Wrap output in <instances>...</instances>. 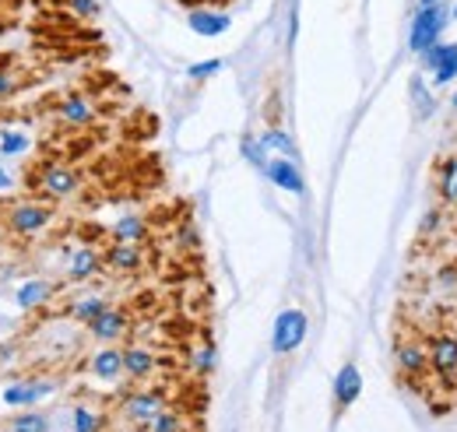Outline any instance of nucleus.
<instances>
[{
	"label": "nucleus",
	"instance_id": "2",
	"mask_svg": "<svg viewBox=\"0 0 457 432\" xmlns=\"http://www.w3.org/2000/svg\"><path fill=\"white\" fill-rule=\"evenodd\" d=\"M4 225L14 236H39L54 225V208L46 201H14L4 212Z\"/></svg>",
	"mask_w": 457,
	"mask_h": 432
},
{
	"label": "nucleus",
	"instance_id": "10",
	"mask_svg": "<svg viewBox=\"0 0 457 432\" xmlns=\"http://www.w3.org/2000/svg\"><path fill=\"white\" fill-rule=\"evenodd\" d=\"M429 370H436L444 379H457V334H436L429 345Z\"/></svg>",
	"mask_w": 457,
	"mask_h": 432
},
{
	"label": "nucleus",
	"instance_id": "24",
	"mask_svg": "<svg viewBox=\"0 0 457 432\" xmlns=\"http://www.w3.org/2000/svg\"><path fill=\"white\" fill-rule=\"evenodd\" d=\"M71 429L74 432H96V429H106V415L88 408V404H78L71 408Z\"/></svg>",
	"mask_w": 457,
	"mask_h": 432
},
{
	"label": "nucleus",
	"instance_id": "9",
	"mask_svg": "<svg viewBox=\"0 0 457 432\" xmlns=\"http://www.w3.org/2000/svg\"><path fill=\"white\" fill-rule=\"evenodd\" d=\"M103 268H110L113 274H137V270L145 268V250H141V243L113 239L110 250L103 253Z\"/></svg>",
	"mask_w": 457,
	"mask_h": 432
},
{
	"label": "nucleus",
	"instance_id": "30",
	"mask_svg": "<svg viewBox=\"0 0 457 432\" xmlns=\"http://www.w3.org/2000/svg\"><path fill=\"white\" fill-rule=\"evenodd\" d=\"M183 426H187V422H183L176 411L162 408V411H159V415H155V419H152L145 429H152V432H176V429H183Z\"/></svg>",
	"mask_w": 457,
	"mask_h": 432
},
{
	"label": "nucleus",
	"instance_id": "27",
	"mask_svg": "<svg viewBox=\"0 0 457 432\" xmlns=\"http://www.w3.org/2000/svg\"><path fill=\"white\" fill-rule=\"evenodd\" d=\"M29 148H32V141H29L21 130H14V127L0 130V155H4V159H11V155L18 159V155H25Z\"/></svg>",
	"mask_w": 457,
	"mask_h": 432
},
{
	"label": "nucleus",
	"instance_id": "14",
	"mask_svg": "<svg viewBox=\"0 0 457 432\" xmlns=\"http://www.w3.org/2000/svg\"><path fill=\"white\" fill-rule=\"evenodd\" d=\"M54 295H57V285L50 278H29L25 285H18L14 303L18 310H39V306H50Z\"/></svg>",
	"mask_w": 457,
	"mask_h": 432
},
{
	"label": "nucleus",
	"instance_id": "42",
	"mask_svg": "<svg viewBox=\"0 0 457 432\" xmlns=\"http://www.w3.org/2000/svg\"><path fill=\"white\" fill-rule=\"evenodd\" d=\"M43 4H50V0H43Z\"/></svg>",
	"mask_w": 457,
	"mask_h": 432
},
{
	"label": "nucleus",
	"instance_id": "21",
	"mask_svg": "<svg viewBox=\"0 0 457 432\" xmlns=\"http://www.w3.org/2000/svg\"><path fill=\"white\" fill-rule=\"evenodd\" d=\"M257 141H261V148H264L268 155H286V159H295V141H292V134L282 130V127L264 130Z\"/></svg>",
	"mask_w": 457,
	"mask_h": 432
},
{
	"label": "nucleus",
	"instance_id": "25",
	"mask_svg": "<svg viewBox=\"0 0 457 432\" xmlns=\"http://www.w3.org/2000/svg\"><path fill=\"white\" fill-rule=\"evenodd\" d=\"M7 429H18V432H46L54 429V419L43 415V411H21L14 419H7Z\"/></svg>",
	"mask_w": 457,
	"mask_h": 432
},
{
	"label": "nucleus",
	"instance_id": "12",
	"mask_svg": "<svg viewBox=\"0 0 457 432\" xmlns=\"http://www.w3.org/2000/svg\"><path fill=\"white\" fill-rule=\"evenodd\" d=\"M88 334L99 341V345H113V341H120L123 334H127V327H130V320H127V313L123 310H116V306H106L96 320H88Z\"/></svg>",
	"mask_w": 457,
	"mask_h": 432
},
{
	"label": "nucleus",
	"instance_id": "29",
	"mask_svg": "<svg viewBox=\"0 0 457 432\" xmlns=\"http://www.w3.org/2000/svg\"><path fill=\"white\" fill-rule=\"evenodd\" d=\"M239 152H243V159H246V162L257 165V169H264V162H268V152H264V148H261V141H257V137H250V134L239 141Z\"/></svg>",
	"mask_w": 457,
	"mask_h": 432
},
{
	"label": "nucleus",
	"instance_id": "22",
	"mask_svg": "<svg viewBox=\"0 0 457 432\" xmlns=\"http://www.w3.org/2000/svg\"><path fill=\"white\" fill-rule=\"evenodd\" d=\"M436 194H440V201L457 204V155H447V159L440 162V172H436Z\"/></svg>",
	"mask_w": 457,
	"mask_h": 432
},
{
	"label": "nucleus",
	"instance_id": "34",
	"mask_svg": "<svg viewBox=\"0 0 457 432\" xmlns=\"http://www.w3.org/2000/svg\"><path fill=\"white\" fill-rule=\"evenodd\" d=\"M14 88H18L14 71H0V103H4V99H11V96H14Z\"/></svg>",
	"mask_w": 457,
	"mask_h": 432
},
{
	"label": "nucleus",
	"instance_id": "1",
	"mask_svg": "<svg viewBox=\"0 0 457 432\" xmlns=\"http://www.w3.org/2000/svg\"><path fill=\"white\" fill-rule=\"evenodd\" d=\"M447 21H451V4H447V0H440V4H433V7H415L411 29H408V50L415 56L422 54V50H429V46L444 36Z\"/></svg>",
	"mask_w": 457,
	"mask_h": 432
},
{
	"label": "nucleus",
	"instance_id": "37",
	"mask_svg": "<svg viewBox=\"0 0 457 432\" xmlns=\"http://www.w3.org/2000/svg\"><path fill=\"white\" fill-rule=\"evenodd\" d=\"M433 4H440V0H419V7H433Z\"/></svg>",
	"mask_w": 457,
	"mask_h": 432
},
{
	"label": "nucleus",
	"instance_id": "36",
	"mask_svg": "<svg viewBox=\"0 0 457 432\" xmlns=\"http://www.w3.org/2000/svg\"><path fill=\"white\" fill-rule=\"evenodd\" d=\"M11 190H14V176L0 165V194H11Z\"/></svg>",
	"mask_w": 457,
	"mask_h": 432
},
{
	"label": "nucleus",
	"instance_id": "40",
	"mask_svg": "<svg viewBox=\"0 0 457 432\" xmlns=\"http://www.w3.org/2000/svg\"><path fill=\"white\" fill-rule=\"evenodd\" d=\"M451 106H454V109H457V92H454V99H451Z\"/></svg>",
	"mask_w": 457,
	"mask_h": 432
},
{
	"label": "nucleus",
	"instance_id": "3",
	"mask_svg": "<svg viewBox=\"0 0 457 432\" xmlns=\"http://www.w3.org/2000/svg\"><path fill=\"white\" fill-rule=\"evenodd\" d=\"M310 334V317L303 310H282L275 317V327H271V352L275 355H292Z\"/></svg>",
	"mask_w": 457,
	"mask_h": 432
},
{
	"label": "nucleus",
	"instance_id": "17",
	"mask_svg": "<svg viewBox=\"0 0 457 432\" xmlns=\"http://www.w3.org/2000/svg\"><path fill=\"white\" fill-rule=\"evenodd\" d=\"M120 352H123V377L148 379L155 373V352H152V348L130 345V348H120Z\"/></svg>",
	"mask_w": 457,
	"mask_h": 432
},
{
	"label": "nucleus",
	"instance_id": "33",
	"mask_svg": "<svg viewBox=\"0 0 457 432\" xmlns=\"http://www.w3.org/2000/svg\"><path fill=\"white\" fill-rule=\"evenodd\" d=\"M440 221H444V212H440V208L426 212V218H422V225H419V236H429V232H436V228H440Z\"/></svg>",
	"mask_w": 457,
	"mask_h": 432
},
{
	"label": "nucleus",
	"instance_id": "35",
	"mask_svg": "<svg viewBox=\"0 0 457 432\" xmlns=\"http://www.w3.org/2000/svg\"><path fill=\"white\" fill-rule=\"evenodd\" d=\"M179 246H197V228L194 225H183L179 228Z\"/></svg>",
	"mask_w": 457,
	"mask_h": 432
},
{
	"label": "nucleus",
	"instance_id": "13",
	"mask_svg": "<svg viewBox=\"0 0 457 432\" xmlns=\"http://www.w3.org/2000/svg\"><path fill=\"white\" fill-rule=\"evenodd\" d=\"M359 397H362V373H359L355 362H345L342 370L335 373V408L348 411Z\"/></svg>",
	"mask_w": 457,
	"mask_h": 432
},
{
	"label": "nucleus",
	"instance_id": "5",
	"mask_svg": "<svg viewBox=\"0 0 457 432\" xmlns=\"http://www.w3.org/2000/svg\"><path fill=\"white\" fill-rule=\"evenodd\" d=\"M419 60H422V71L433 74V85H436V88L451 85L457 78V43H440V39H436L429 50L419 54Z\"/></svg>",
	"mask_w": 457,
	"mask_h": 432
},
{
	"label": "nucleus",
	"instance_id": "15",
	"mask_svg": "<svg viewBox=\"0 0 457 432\" xmlns=\"http://www.w3.org/2000/svg\"><path fill=\"white\" fill-rule=\"evenodd\" d=\"M103 270V253L99 250H92V246H74L71 253H67V278L71 281H88V278H96Z\"/></svg>",
	"mask_w": 457,
	"mask_h": 432
},
{
	"label": "nucleus",
	"instance_id": "23",
	"mask_svg": "<svg viewBox=\"0 0 457 432\" xmlns=\"http://www.w3.org/2000/svg\"><path fill=\"white\" fill-rule=\"evenodd\" d=\"M106 306H110V299H106V295H81V299H74V303H71V317H74L78 324H88V320H96Z\"/></svg>",
	"mask_w": 457,
	"mask_h": 432
},
{
	"label": "nucleus",
	"instance_id": "31",
	"mask_svg": "<svg viewBox=\"0 0 457 432\" xmlns=\"http://www.w3.org/2000/svg\"><path fill=\"white\" fill-rule=\"evenodd\" d=\"M411 99H415V109H419V116L426 120L429 112H433V99H429V92H426V85H422V78H411Z\"/></svg>",
	"mask_w": 457,
	"mask_h": 432
},
{
	"label": "nucleus",
	"instance_id": "41",
	"mask_svg": "<svg viewBox=\"0 0 457 432\" xmlns=\"http://www.w3.org/2000/svg\"><path fill=\"white\" fill-rule=\"evenodd\" d=\"M0 239H4V221H0Z\"/></svg>",
	"mask_w": 457,
	"mask_h": 432
},
{
	"label": "nucleus",
	"instance_id": "26",
	"mask_svg": "<svg viewBox=\"0 0 457 432\" xmlns=\"http://www.w3.org/2000/svg\"><path fill=\"white\" fill-rule=\"evenodd\" d=\"M215 366H219V352H215V345H201V348L190 352V370H194L197 377H212Z\"/></svg>",
	"mask_w": 457,
	"mask_h": 432
},
{
	"label": "nucleus",
	"instance_id": "20",
	"mask_svg": "<svg viewBox=\"0 0 457 432\" xmlns=\"http://www.w3.org/2000/svg\"><path fill=\"white\" fill-rule=\"evenodd\" d=\"M110 232H113V239H123V243H145L152 228H148L145 215H120Z\"/></svg>",
	"mask_w": 457,
	"mask_h": 432
},
{
	"label": "nucleus",
	"instance_id": "38",
	"mask_svg": "<svg viewBox=\"0 0 457 432\" xmlns=\"http://www.w3.org/2000/svg\"><path fill=\"white\" fill-rule=\"evenodd\" d=\"M451 21H457V4H451Z\"/></svg>",
	"mask_w": 457,
	"mask_h": 432
},
{
	"label": "nucleus",
	"instance_id": "6",
	"mask_svg": "<svg viewBox=\"0 0 457 432\" xmlns=\"http://www.w3.org/2000/svg\"><path fill=\"white\" fill-rule=\"evenodd\" d=\"M57 390V383L54 379H18V383H7L4 386V404L7 408H14V411H21V408H36L43 397H50Z\"/></svg>",
	"mask_w": 457,
	"mask_h": 432
},
{
	"label": "nucleus",
	"instance_id": "8",
	"mask_svg": "<svg viewBox=\"0 0 457 432\" xmlns=\"http://www.w3.org/2000/svg\"><path fill=\"white\" fill-rule=\"evenodd\" d=\"M278 190H286V194H303L306 190V179H303V172H299V165H295V159H286V155H268V162H264V169H261Z\"/></svg>",
	"mask_w": 457,
	"mask_h": 432
},
{
	"label": "nucleus",
	"instance_id": "28",
	"mask_svg": "<svg viewBox=\"0 0 457 432\" xmlns=\"http://www.w3.org/2000/svg\"><path fill=\"white\" fill-rule=\"evenodd\" d=\"M222 67H226V63H222L219 56H212V60L190 63V67H187V78H190V81H208V78H215V74H219Z\"/></svg>",
	"mask_w": 457,
	"mask_h": 432
},
{
	"label": "nucleus",
	"instance_id": "4",
	"mask_svg": "<svg viewBox=\"0 0 457 432\" xmlns=\"http://www.w3.org/2000/svg\"><path fill=\"white\" fill-rule=\"evenodd\" d=\"M81 172L71 169V165H46L39 176H36V190L46 197V201H67L74 194H81Z\"/></svg>",
	"mask_w": 457,
	"mask_h": 432
},
{
	"label": "nucleus",
	"instance_id": "11",
	"mask_svg": "<svg viewBox=\"0 0 457 432\" xmlns=\"http://www.w3.org/2000/svg\"><path fill=\"white\" fill-rule=\"evenodd\" d=\"M187 25H190L194 36H201V39H215V36H226L228 25H232V18H228L226 11H215V7H194V11L187 14Z\"/></svg>",
	"mask_w": 457,
	"mask_h": 432
},
{
	"label": "nucleus",
	"instance_id": "32",
	"mask_svg": "<svg viewBox=\"0 0 457 432\" xmlns=\"http://www.w3.org/2000/svg\"><path fill=\"white\" fill-rule=\"evenodd\" d=\"M67 11H71L74 18H99L103 4H99V0H67Z\"/></svg>",
	"mask_w": 457,
	"mask_h": 432
},
{
	"label": "nucleus",
	"instance_id": "39",
	"mask_svg": "<svg viewBox=\"0 0 457 432\" xmlns=\"http://www.w3.org/2000/svg\"><path fill=\"white\" fill-rule=\"evenodd\" d=\"M4 32H7V25H4V21H0V36H4Z\"/></svg>",
	"mask_w": 457,
	"mask_h": 432
},
{
	"label": "nucleus",
	"instance_id": "18",
	"mask_svg": "<svg viewBox=\"0 0 457 432\" xmlns=\"http://www.w3.org/2000/svg\"><path fill=\"white\" fill-rule=\"evenodd\" d=\"M57 112H60V120L71 123V127H88V123H96V106H92L85 96H67V99H60Z\"/></svg>",
	"mask_w": 457,
	"mask_h": 432
},
{
	"label": "nucleus",
	"instance_id": "7",
	"mask_svg": "<svg viewBox=\"0 0 457 432\" xmlns=\"http://www.w3.org/2000/svg\"><path fill=\"white\" fill-rule=\"evenodd\" d=\"M162 408H166V397L159 390H130L120 404V411L130 426H148Z\"/></svg>",
	"mask_w": 457,
	"mask_h": 432
},
{
	"label": "nucleus",
	"instance_id": "19",
	"mask_svg": "<svg viewBox=\"0 0 457 432\" xmlns=\"http://www.w3.org/2000/svg\"><path fill=\"white\" fill-rule=\"evenodd\" d=\"M88 370L99 379H120L123 377V352L113 345H103L92 359H88Z\"/></svg>",
	"mask_w": 457,
	"mask_h": 432
},
{
	"label": "nucleus",
	"instance_id": "16",
	"mask_svg": "<svg viewBox=\"0 0 457 432\" xmlns=\"http://www.w3.org/2000/svg\"><path fill=\"white\" fill-rule=\"evenodd\" d=\"M395 362L404 377H422L429 370V352L422 341H401L395 348Z\"/></svg>",
	"mask_w": 457,
	"mask_h": 432
}]
</instances>
